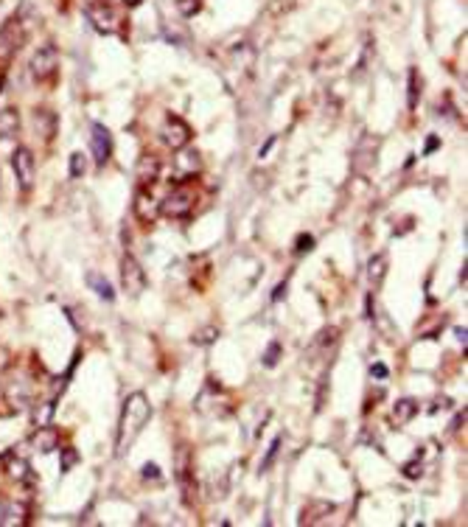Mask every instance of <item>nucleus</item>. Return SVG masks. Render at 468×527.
<instances>
[{
    "label": "nucleus",
    "instance_id": "30",
    "mask_svg": "<svg viewBox=\"0 0 468 527\" xmlns=\"http://www.w3.org/2000/svg\"><path fill=\"white\" fill-rule=\"evenodd\" d=\"M278 356H281V343H270V348L264 353V365L267 367H275L278 365Z\"/></svg>",
    "mask_w": 468,
    "mask_h": 527
},
{
    "label": "nucleus",
    "instance_id": "39",
    "mask_svg": "<svg viewBox=\"0 0 468 527\" xmlns=\"http://www.w3.org/2000/svg\"><path fill=\"white\" fill-rule=\"evenodd\" d=\"M95 3H104V6H124V0H95Z\"/></svg>",
    "mask_w": 468,
    "mask_h": 527
},
{
    "label": "nucleus",
    "instance_id": "23",
    "mask_svg": "<svg viewBox=\"0 0 468 527\" xmlns=\"http://www.w3.org/2000/svg\"><path fill=\"white\" fill-rule=\"evenodd\" d=\"M87 283L95 289V295H98V298H104L107 303H112V301H115V292H112L110 281H107V278H101L98 272H90V275H87Z\"/></svg>",
    "mask_w": 468,
    "mask_h": 527
},
{
    "label": "nucleus",
    "instance_id": "14",
    "mask_svg": "<svg viewBox=\"0 0 468 527\" xmlns=\"http://www.w3.org/2000/svg\"><path fill=\"white\" fill-rule=\"evenodd\" d=\"M0 463H3V471L14 480V483H23L26 477H28V460L23 457V454H17V452H6L3 457H0Z\"/></svg>",
    "mask_w": 468,
    "mask_h": 527
},
{
    "label": "nucleus",
    "instance_id": "1",
    "mask_svg": "<svg viewBox=\"0 0 468 527\" xmlns=\"http://www.w3.org/2000/svg\"><path fill=\"white\" fill-rule=\"evenodd\" d=\"M151 418V404L143 393L127 395L124 409H121V421H118V435H115V454L124 457L127 449L135 443V438L143 432L146 421Z\"/></svg>",
    "mask_w": 468,
    "mask_h": 527
},
{
    "label": "nucleus",
    "instance_id": "12",
    "mask_svg": "<svg viewBox=\"0 0 468 527\" xmlns=\"http://www.w3.org/2000/svg\"><path fill=\"white\" fill-rule=\"evenodd\" d=\"M23 43V31H20V23L17 20H9L3 28H0V59H9L17 53V48Z\"/></svg>",
    "mask_w": 468,
    "mask_h": 527
},
{
    "label": "nucleus",
    "instance_id": "3",
    "mask_svg": "<svg viewBox=\"0 0 468 527\" xmlns=\"http://www.w3.org/2000/svg\"><path fill=\"white\" fill-rule=\"evenodd\" d=\"M193 202H196L193 191H191L188 185H177V188L160 202V214L169 216V219H186L188 214L193 211Z\"/></svg>",
    "mask_w": 468,
    "mask_h": 527
},
{
    "label": "nucleus",
    "instance_id": "26",
    "mask_svg": "<svg viewBox=\"0 0 468 527\" xmlns=\"http://www.w3.org/2000/svg\"><path fill=\"white\" fill-rule=\"evenodd\" d=\"M85 172H87V160H85V155H82V152H73V155H70V177H73V179H79Z\"/></svg>",
    "mask_w": 468,
    "mask_h": 527
},
{
    "label": "nucleus",
    "instance_id": "5",
    "mask_svg": "<svg viewBox=\"0 0 468 527\" xmlns=\"http://www.w3.org/2000/svg\"><path fill=\"white\" fill-rule=\"evenodd\" d=\"M85 17L93 23V28L98 34H118L121 31V17L112 6H104V3H90L85 6Z\"/></svg>",
    "mask_w": 468,
    "mask_h": 527
},
{
    "label": "nucleus",
    "instance_id": "15",
    "mask_svg": "<svg viewBox=\"0 0 468 527\" xmlns=\"http://www.w3.org/2000/svg\"><path fill=\"white\" fill-rule=\"evenodd\" d=\"M0 525L3 527L28 525V505H23V502H6L0 508Z\"/></svg>",
    "mask_w": 468,
    "mask_h": 527
},
{
    "label": "nucleus",
    "instance_id": "35",
    "mask_svg": "<svg viewBox=\"0 0 468 527\" xmlns=\"http://www.w3.org/2000/svg\"><path fill=\"white\" fill-rule=\"evenodd\" d=\"M371 373H373L376 379H387V367H384V365H373Z\"/></svg>",
    "mask_w": 468,
    "mask_h": 527
},
{
    "label": "nucleus",
    "instance_id": "27",
    "mask_svg": "<svg viewBox=\"0 0 468 527\" xmlns=\"http://www.w3.org/2000/svg\"><path fill=\"white\" fill-rule=\"evenodd\" d=\"M401 471H404V477H407V480H418V477H421V474H423V466H421V454H418V457H415V460H410V463H407V466H404V469H401Z\"/></svg>",
    "mask_w": 468,
    "mask_h": 527
},
{
    "label": "nucleus",
    "instance_id": "8",
    "mask_svg": "<svg viewBox=\"0 0 468 527\" xmlns=\"http://www.w3.org/2000/svg\"><path fill=\"white\" fill-rule=\"evenodd\" d=\"M202 172V157H199V152H193V149H177V157H174V169H171V177H174V182H186V179H191V177H196Z\"/></svg>",
    "mask_w": 468,
    "mask_h": 527
},
{
    "label": "nucleus",
    "instance_id": "34",
    "mask_svg": "<svg viewBox=\"0 0 468 527\" xmlns=\"http://www.w3.org/2000/svg\"><path fill=\"white\" fill-rule=\"evenodd\" d=\"M73 463H76V452H73V449H65V466H62V469H65V471H70V466H73Z\"/></svg>",
    "mask_w": 468,
    "mask_h": 527
},
{
    "label": "nucleus",
    "instance_id": "32",
    "mask_svg": "<svg viewBox=\"0 0 468 527\" xmlns=\"http://www.w3.org/2000/svg\"><path fill=\"white\" fill-rule=\"evenodd\" d=\"M314 247V236H309V233H303V236H297V253H309Z\"/></svg>",
    "mask_w": 468,
    "mask_h": 527
},
{
    "label": "nucleus",
    "instance_id": "31",
    "mask_svg": "<svg viewBox=\"0 0 468 527\" xmlns=\"http://www.w3.org/2000/svg\"><path fill=\"white\" fill-rule=\"evenodd\" d=\"M50 412H53V404H43L40 412H34V427H48Z\"/></svg>",
    "mask_w": 468,
    "mask_h": 527
},
{
    "label": "nucleus",
    "instance_id": "9",
    "mask_svg": "<svg viewBox=\"0 0 468 527\" xmlns=\"http://www.w3.org/2000/svg\"><path fill=\"white\" fill-rule=\"evenodd\" d=\"M160 135H163V143H166V146H171V149H186L188 140H191V127H188L183 118L169 115Z\"/></svg>",
    "mask_w": 468,
    "mask_h": 527
},
{
    "label": "nucleus",
    "instance_id": "37",
    "mask_svg": "<svg viewBox=\"0 0 468 527\" xmlns=\"http://www.w3.org/2000/svg\"><path fill=\"white\" fill-rule=\"evenodd\" d=\"M373 311H376V306H373V295H368V320H373V317H376Z\"/></svg>",
    "mask_w": 468,
    "mask_h": 527
},
{
    "label": "nucleus",
    "instance_id": "6",
    "mask_svg": "<svg viewBox=\"0 0 468 527\" xmlns=\"http://www.w3.org/2000/svg\"><path fill=\"white\" fill-rule=\"evenodd\" d=\"M11 169H14V177L20 182L23 191H31L34 188V177H37V166H34V155L28 146H17L11 152Z\"/></svg>",
    "mask_w": 468,
    "mask_h": 527
},
{
    "label": "nucleus",
    "instance_id": "11",
    "mask_svg": "<svg viewBox=\"0 0 468 527\" xmlns=\"http://www.w3.org/2000/svg\"><path fill=\"white\" fill-rule=\"evenodd\" d=\"M93 135H90V149H93L95 166H107L110 155H112V135L104 124H93Z\"/></svg>",
    "mask_w": 468,
    "mask_h": 527
},
{
    "label": "nucleus",
    "instance_id": "33",
    "mask_svg": "<svg viewBox=\"0 0 468 527\" xmlns=\"http://www.w3.org/2000/svg\"><path fill=\"white\" fill-rule=\"evenodd\" d=\"M143 477H146V480H160V469H157L154 463H146V466H143Z\"/></svg>",
    "mask_w": 468,
    "mask_h": 527
},
{
    "label": "nucleus",
    "instance_id": "19",
    "mask_svg": "<svg viewBox=\"0 0 468 527\" xmlns=\"http://www.w3.org/2000/svg\"><path fill=\"white\" fill-rule=\"evenodd\" d=\"M17 132H20V113H17L14 107L0 110V137L9 140V137H14Z\"/></svg>",
    "mask_w": 468,
    "mask_h": 527
},
{
    "label": "nucleus",
    "instance_id": "38",
    "mask_svg": "<svg viewBox=\"0 0 468 527\" xmlns=\"http://www.w3.org/2000/svg\"><path fill=\"white\" fill-rule=\"evenodd\" d=\"M457 340L463 343V348H466V340H468V331H466V325L463 328H457Z\"/></svg>",
    "mask_w": 468,
    "mask_h": 527
},
{
    "label": "nucleus",
    "instance_id": "28",
    "mask_svg": "<svg viewBox=\"0 0 468 527\" xmlns=\"http://www.w3.org/2000/svg\"><path fill=\"white\" fill-rule=\"evenodd\" d=\"M177 9H180L183 17H193L202 9V0H177Z\"/></svg>",
    "mask_w": 468,
    "mask_h": 527
},
{
    "label": "nucleus",
    "instance_id": "7",
    "mask_svg": "<svg viewBox=\"0 0 468 527\" xmlns=\"http://www.w3.org/2000/svg\"><path fill=\"white\" fill-rule=\"evenodd\" d=\"M121 283H124L127 295H132V298L143 295V289H146V272L132 256H124V261H121Z\"/></svg>",
    "mask_w": 468,
    "mask_h": 527
},
{
    "label": "nucleus",
    "instance_id": "16",
    "mask_svg": "<svg viewBox=\"0 0 468 527\" xmlns=\"http://www.w3.org/2000/svg\"><path fill=\"white\" fill-rule=\"evenodd\" d=\"M157 177H160V160L154 155L141 157V163H138V182H141V188L157 182Z\"/></svg>",
    "mask_w": 468,
    "mask_h": 527
},
{
    "label": "nucleus",
    "instance_id": "36",
    "mask_svg": "<svg viewBox=\"0 0 468 527\" xmlns=\"http://www.w3.org/2000/svg\"><path fill=\"white\" fill-rule=\"evenodd\" d=\"M283 295H286V283H281V286H278V289H275V295H272V301H275V303H278V301H281Z\"/></svg>",
    "mask_w": 468,
    "mask_h": 527
},
{
    "label": "nucleus",
    "instance_id": "22",
    "mask_svg": "<svg viewBox=\"0 0 468 527\" xmlns=\"http://www.w3.org/2000/svg\"><path fill=\"white\" fill-rule=\"evenodd\" d=\"M418 101H421V76H418V71L413 68L410 76H407V107L415 110Z\"/></svg>",
    "mask_w": 468,
    "mask_h": 527
},
{
    "label": "nucleus",
    "instance_id": "41",
    "mask_svg": "<svg viewBox=\"0 0 468 527\" xmlns=\"http://www.w3.org/2000/svg\"><path fill=\"white\" fill-rule=\"evenodd\" d=\"M143 0H124V6H141Z\"/></svg>",
    "mask_w": 468,
    "mask_h": 527
},
{
    "label": "nucleus",
    "instance_id": "24",
    "mask_svg": "<svg viewBox=\"0 0 468 527\" xmlns=\"http://www.w3.org/2000/svg\"><path fill=\"white\" fill-rule=\"evenodd\" d=\"M53 127H56V118H53L48 110H37V113H34V130H43V137H46V140L53 137Z\"/></svg>",
    "mask_w": 468,
    "mask_h": 527
},
{
    "label": "nucleus",
    "instance_id": "21",
    "mask_svg": "<svg viewBox=\"0 0 468 527\" xmlns=\"http://www.w3.org/2000/svg\"><path fill=\"white\" fill-rule=\"evenodd\" d=\"M328 513H334V505H331V502H312V505L303 511L300 525H317V522H323V516H328Z\"/></svg>",
    "mask_w": 468,
    "mask_h": 527
},
{
    "label": "nucleus",
    "instance_id": "18",
    "mask_svg": "<svg viewBox=\"0 0 468 527\" xmlns=\"http://www.w3.org/2000/svg\"><path fill=\"white\" fill-rule=\"evenodd\" d=\"M34 449H37V452H43V454L53 452V449H59V432H56L53 427H37Z\"/></svg>",
    "mask_w": 468,
    "mask_h": 527
},
{
    "label": "nucleus",
    "instance_id": "10",
    "mask_svg": "<svg viewBox=\"0 0 468 527\" xmlns=\"http://www.w3.org/2000/svg\"><path fill=\"white\" fill-rule=\"evenodd\" d=\"M376 149H378V140H376V137H362V140H359V146H356V152H353V160H351V166H353L356 174L365 177L373 172Z\"/></svg>",
    "mask_w": 468,
    "mask_h": 527
},
{
    "label": "nucleus",
    "instance_id": "25",
    "mask_svg": "<svg viewBox=\"0 0 468 527\" xmlns=\"http://www.w3.org/2000/svg\"><path fill=\"white\" fill-rule=\"evenodd\" d=\"M219 334H222V331H219V325H202V328H199V331L191 337V343L205 348V345H213V343L219 340Z\"/></svg>",
    "mask_w": 468,
    "mask_h": 527
},
{
    "label": "nucleus",
    "instance_id": "40",
    "mask_svg": "<svg viewBox=\"0 0 468 527\" xmlns=\"http://www.w3.org/2000/svg\"><path fill=\"white\" fill-rule=\"evenodd\" d=\"M437 146V137H429V143H426V152H432Z\"/></svg>",
    "mask_w": 468,
    "mask_h": 527
},
{
    "label": "nucleus",
    "instance_id": "2",
    "mask_svg": "<svg viewBox=\"0 0 468 527\" xmlns=\"http://www.w3.org/2000/svg\"><path fill=\"white\" fill-rule=\"evenodd\" d=\"M174 480H177L180 491H183V499L191 505L193 496H196V480H193V457H191L188 446L177 449V457H174Z\"/></svg>",
    "mask_w": 468,
    "mask_h": 527
},
{
    "label": "nucleus",
    "instance_id": "29",
    "mask_svg": "<svg viewBox=\"0 0 468 527\" xmlns=\"http://www.w3.org/2000/svg\"><path fill=\"white\" fill-rule=\"evenodd\" d=\"M281 443H283V438L278 435V438L272 440V446L267 449V457H264V463H261V471H267L270 466H272V460H275V454H278V449H281Z\"/></svg>",
    "mask_w": 468,
    "mask_h": 527
},
{
    "label": "nucleus",
    "instance_id": "20",
    "mask_svg": "<svg viewBox=\"0 0 468 527\" xmlns=\"http://www.w3.org/2000/svg\"><path fill=\"white\" fill-rule=\"evenodd\" d=\"M387 266H390V261H387V256L384 253H376L373 259L368 261V281H371V286H381V281L387 278Z\"/></svg>",
    "mask_w": 468,
    "mask_h": 527
},
{
    "label": "nucleus",
    "instance_id": "17",
    "mask_svg": "<svg viewBox=\"0 0 468 527\" xmlns=\"http://www.w3.org/2000/svg\"><path fill=\"white\" fill-rule=\"evenodd\" d=\"M415 415H418V401H413V398H401V401H395V404H393V421H395L398 427L410 424Z\"/></svg>",
    "mask_w": 468,
    "mask_h": 527
},
{
    "label": "nucleus",
    "instance_id": "4",
    "mask_svg": "<svg viewBox=\"0 0 468 527\" xmlns=\"http://www.w3.org/2000/svg\"><path fill=\"white\" fill-rule=\"evenodd\" d=\"M56 71H59V51H56V45H40L34 51V56H31V76L37 82H48V79H53Z\"/></svg>",
    "mask_w": 468,
    "mask_h": 527
},
{
    "label": "nucleus",
    "instance_id": "13",
    "mask_svg": "<svg viewBox=\"0 0 468 527\" xmlns=\"http://www.w3.org/2000/svg\"><path fill=\"white\" fill-rule=\"evenodd\" d=\"M135 216L141 221H146V224H151V221L160 216V202L154 199V194L149 188H141L135 194Z\"/></svg>",
    "mask_w": 468,
    "mask_h": 527
}]
</instances>
